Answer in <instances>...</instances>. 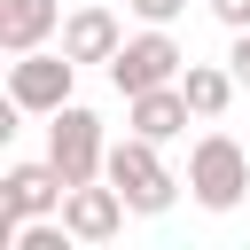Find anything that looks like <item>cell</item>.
Masks as SVG:
<instances>
[{
	"label": "cell",
	"instance_id": "1",
	"mask_svg": "<svg viewBox=\"0 0 250 250\" xmlns=\"http://www.w3.org/2000/svg\"><path fill=\"white\" fill-rule=\"evenodd\" d=\"M102 180L141 211V219H156V211H172V195H180V180L164 172V156H156V141L148 133H125L117 148H109V164H102Z\"/></svg>",
	"mask_w": 250,
	"mask_h": 250
},
{
	"label": "cell",
	"instance_id": "2",
	"mask_svg": "<svg viewBox=\"0 0 250 250\" xmlns=\"http://www.w3.org/2000/svg\"><path fill=\"white\" fill-rule=\"evenodd\" d=\"M188 195H195L203 211H234V203L250 195V156H242L234 133H203V141L188 148Z\"/></svg>",
	"mask_w": 250,
	"mask_h": 250
},
{
	"label": "cell",
	"instance_id": "3",
	"mask_svg": "<svg viewBox=\"0 0 250 250\" xmlns=\"http://www.w3.org/2000/svg\"><path fill=\"white\" fill-rule=\"evenodd\" d=\"M62 195H70V180L55 172V156L47 164H8L0 172V242H16L23 219H55Z\"/></svg>",
	"mask_w": 250,
	"mask_h": 250
},
{
	"label": "cell",
	"instance_id": "4",
	"mask_svg": "<svg viewBox=\"0 0 250 250\" xmlns=\"http://www.w3.org/2000/svg\"><path fill=\"white\" fill-rule=\"evenodd\" d=\"M188 70V55H180V39L164 31V23H148L141 39H125L117 55H109V86L117 94H148V86H172Z\"/></svg>",
	"mask_w": 250,
	"mask_h": 250
},
{
	"label": "cell",
	"instance_id": "5",
	"mask_svg": "<svg viewBox=\"0 0 250 250\" xmlns=\"http://www.w3.org/2000/svg\"><path fill=\"white\" fill-rule=\"evenodd\" d=\"M47 156H55V172H62L70 188L102 180V164H109V148H102V117H94V109H78V102H62V109H55V125H47Z\"/></svg>",
	"mask_w": 250,
	"mask_h": 250
},
{
	"label": "cell",
	"instance_id": "6",
	"mask_svg": "<svg viewBox=\"0 0 250 250\" xmlns=\"http://www.w3.org/2000/svg\"><path fill=\"white\" fill-rule=\"evenodd\" d=\"M70 78H78V62H70V55L31 47V55H16V62H8V102H23V109H39V117H55V109L70 102Z\"/></svg>",
	"mask_w": 250,
	"mask_h": 250
},
{
	"label": "cell",
	"instance_id": "7",
	"mask_svg": "<svg viewBox=\"0 0 250 250\" xmlns=\"http://www.w3.org/2000/svg\"><path fill=\"white\" fill-rule=\"evenodd\" d=\"M125 211H133V203H125L109 180H86V188L62 195V227H70L78 242H109V234L125 227Z\"/></svg>",
	"mask_w": 250,
	"mask_h": 250
},
{
	"label": "cell",
	"instance_id": "8",
	"mask_svg": "<svg viewBox=\"0 0 250 250\" xmlns=\"http://www.w3.org/2000/svg\"><path fill=\"white\" fill-rule=\"evenodd\" d=\"M117 47H125V31H117L109 8H78V16L62 23V55H70V62H109Z\"/></svg>",
	"mask_w": 250,
	"mask_h": 250
},
{
	"label": "cell",
	"instance_id": "9",
	"mask_svg": "<svg viewBox=\"0 0 250 250\" xmlns=\"http://www.w3.org/2000/svg\"><path fill=\"white\" fill-rule=\"evenodd\" d=\"M133 102V133H148V141H172V133H188V94H180V78L172 86H148V94H125Z\"/></svg>",
	"mask_w": 250,
	"mask_h": 250
},
{
	"label": "cell",
	"instance_id": "10",
	"mask_svg": "<svg viewBox=\"0 0 250 250\" xmlns=\"http://www.w3.org/2000/svg\"><path fill=\"white\" fill-rule=\"evenodd\" d=\"M62 23V8L55 0H0V47L8 55H31V47H47V31Z\"/></svg>",
	"mask_w": 250,
	"mask_h": 250
},
{
	"label": "cell",
	"instance_id": "11",
	"mask_svg": "<svg viewBox=\"0 0 250 250\" xmlns=\"http://www.w3.org/2000/svg\"><path fill=\"white\" fill-rule=\"evenodd\" d=\"M234 86H242V78H234V70H219V62H188V70H180V94H188V109H195V117H219V109L234 102Z\"/></svg>",
	"mask_w": 250,
	"mask_h": 250
},
{
	"label": "cell",
	"instance_id": "12",
	"mask_svg": "<svg viewBox=\"0 0 250 250\" xmlns=\"http://www.w3.org/2000/svg\"><path fill=\"white\" fill-rule=\"evenodd\" d=\"M125 8H133V16H141V23H172V16H180V8H188V0H125Z\"/></svg>",
	"mask_w": 250,
	"mask_h": 250
},
{
	"label": "cell",
	"instance_id": "13",
	"mask_svg": "<svg viewBox=\"0 0 250 250\" xmlns=\"http://www.w3.org/2000/svg\"><path fill=\"white\" fill-rule=\"evenodd\" d=\"M203 8H211L227 31H250V0H203Z\"/></svg>",
	"mask_w": 250,
	"mask_h": 250
},
{
	"label": "cell",
	"instance_id": "14",
	"mask_svg": "<svg viewBox=\"0 0 250 250\" xmlns=\"http://www.w3.org/2000/svg\"><path fill=\"white\" fill-rule=\"evenodd\" d=\"M227 70H234V78L250 86V31H234V47H227Z\"/></svg>",
	"mask_w": 250,
	"mask_h": 250
}]
</instances>
